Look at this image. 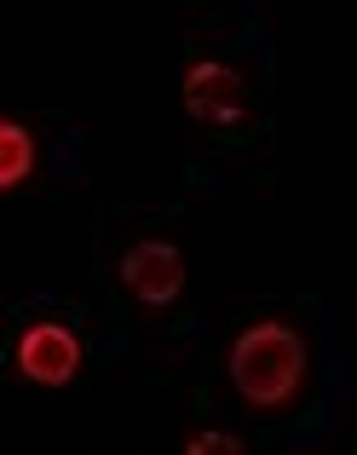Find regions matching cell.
I'll return each instance as SVG.
<instances>
[{"mask_svg":"<svg viewBox=\"0 0 357 455\" xmlns=\"http://www.w3.org/2000/svg\"><path fill=\"white\" fill-rule=\"evenodd\" d=\"M305 380V340L289 323H248L231 340V387L254 410H282Z\"/></svg>","mask_w":357,"mask_h":455,"instance_id":"1","label":"cell"},{"mask_svg":"<svg viewBox=\"0 0 357 455\" xmlns=\"http://www.w3.org/2000/svg\"><path fill=\"white\" fill-rule=\"evenodd\" d=\"M81 369V340L69 323L41 317L18 334V375L35 380V387H69Z\"/></svg>","mask_w":357,"mask_h":455,"instance_id":"2","label":"cell"},{"mask_svg":"<svg viewBox=\"0 0 357 455\" xmlns=\"http://www.w3.org/2000/svg\"><path fill=\"white\" fill-rule=\"evenodd\" d=\"M115 277L139 306H173L185 289V254L173 243H133L115 266Z\"/></svg>","mask_w":357,"mask_h":455,"instance_id":"3","label":"cell"},{"mask_svg":"<svg viewBox=\"0 0 357 455\" xmlns=\"http://www.w3.org/2000/svg\"><path fill=\"white\" fill-rule=\"evenodd\" d=\"M185 110L208 127H236L248 122V81L225 64H190L185 69Z\"/></svg>","mask_w":357,"mask_h":455,"instance_id":"4","label":"cell"},{"mask_svg":"<svg viewBox=\"0 0 357 455\" xmlns=\"http://www.w3.org/2000/svg\"><path fill=\"white\" fill-rule=\"evenodd\" d=\"M29 167H35V139H29V127L0 122V190H18L23 179H29Z\"/></svg>","mask_w":357,"mask_h":455,"instance_id":"5","label":"cell"},{"mask_svg":"<svg viewBox=\"0 0 357 455\" xmlns=\"http://www.w3.org/2000/svg\"><path fill=\"white\" fill-rule=\"evenodd\" d=\"M185 450H190V455H208V450H225V455H236V450H242V438H236V433H196Z\"/></svg>","mask_w":357,"mask_h":455,"instance_id":"6","label":"cell"}]
</instances>
